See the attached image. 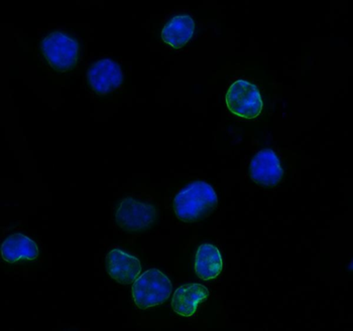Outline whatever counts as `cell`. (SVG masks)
<instances>
[{
	"instance_id": "obj_8",
	"label": "cell",
	"mask_w": 353,
	"mask_h": 331,
	"mask_svg": "<svg viewBox=\"0 0 353 331\" xmlns=\"http://www.w3.org/2000/svg\"><path fill=\"white\" fill-rule=\"evenodd\" d=\"M106 271L119 284L130 285L141 274V265L136 257L114 248L106 256Z\"/></svg>"
},
{
	"instance_id": "obj_11",
	"label": "cell",
	"mask_w": 353,
	"mask_h": 331,
	"mask_svg": "<svg viewBox=\"0 0 353 331\" xmlns=\"http://www.w3.org/2000/svg\"><path fill=\"white\" fill-rule=\"evenodd\" d=\"M195 32V21L190 15L174 17L165 23L162 30V40L165 45L175 50L184 47Z\"/></svg>"
},
{
	"instance_id": "obj_10",
	"label": "cell",
	"mask_w": 353,
	"mask_h": 331,
	"mask_svg": "<svg viewBox=\"0 0 353 331\" xmlns=\"http://www.w3.org/2000/svg\"><path fill=\"white\" fill-rule=\"evenodd\" d=\"M1 256L8 264H15L21 260L32 261L39 257L38 245L32 239L17 233L4 239Z\"/></svg>"
},
{
	"instance_id": "obj_9",
	"label": "cell",
	"mask_w": 353,
	"mask_h": 331,
	"mask_svg": "<svg viewBox=\"0 0 353 331\" xmlns=\"http://www.w3.org/2000/svg\"><path fill=\"white\" fill-rule=\"evenodd\" d=\"M209 291L198 283L179 287L172 299V309L181 317H190L195 314L198 305L208 298Z\"/></svg>"
},
{
	"instance_id": "obj_5",
	"label": "cell",
	"mask_w": 353,
	"mask_h": 331,
	"mask_svg": "<svg viewBox=\"0 0 353 331\" xmlns=\"http://www.w3.org/2000/svg\"><path fill=\"white\" fill-rule=\"evenodd\" d=\"M157 220L154 206L139 202L134 197H125L115 213V222L125 232L141 233L149 230Z\"/></svg>"
},
{
	"instance_id": "obj_12",
	"label": "cell",
	"mask_w": 353,
	"mask_h": 331,
	"mask_svg": "<svg viewBox=\"0 0 353 331\" xmlns=\"http://www.w3.org/2000/svg\"><path fill=\"white\" fill-rule=\"evenodd\" d=\"M223 267L219 250L214 245L205 243L198 248L195 258V272L204 281L214 280Z\"/></svg>"
},
{
	"instance_id": "obj_4",
	"label": "cell",
	"mask_w": 353,
	"mask_h": 331,
	"mask_svg": "<svg viewBox=\"0 0 353 331\" xmlns=\"http://www.w3.org/2000/svg\"><path fill=\"white\" fill-rule=\"evenodd\" d=\"M228 110L239 118H256L263 110V100L258 87L245 80H237L225 96Z\"/></svg>"
},
{
	"instance_id": "obj_2",
	"label": "cell",
	"mask_w": 353,
	"mask_h": 331,
	"mask_svg": "<svg viewBox=\"0 0 353 331\" xmlns=\"http://www.w3.org/2000/svg\"><path fill=\"white\" fill-rule=\"evenodd\" d=\"M173 286L170 279L158 269H150L134 281L132 295L141 310L165 303L171 296Z\"/></svg>"
},
{
	"instance_id": "obj_3",
	"label": "cell",
	"mask_w": 353,
	"mask_h": 331,
	"mask_svg": "<svg viewBox=\"0 0 353 331\" xmlns=\"http://www.w3.org/2000/svg\"><path fill=\"white\" fill-rule=\"evenodd\" d=\"M41 53L54 71H71L77 64L79 43L69 34L61 32H51L41 41Z\"/></svg>"
},
{
	"instance_id": "obj_1",
	"label": "cell",
	"mask_w": 353,
	"mask_h": 331,
	"mask_svg": "<svg viewBox=\"0 0 353 331\" xmlns=\"http://www.w3.org/2000/svg\"><path fill=\"white\" fill-rule=\"evenodd\" d=\"M218 204L214 189L207 182H191L181 189L174 199L176 217L183 223L193 224L210 215Z\"/></svg>"
},
{
	"instance_id": "obj_6",
	"label": "cell",
	"mask_w": 353,
	"mask_h": 331,
	"mask_svg": "<svg viewBox=\"0 0 353 331\" xmlns=\"http://www.w3.org/2000/svg\"><path fill=\"white\" fill-rule=\"evenodd\" d=\"M87 79L94 93L103 96L123 85V74L117 62L110 58H102L90 67L87 72Z\"/></svg>"
},
{
	"instance_id": "obj_7",
	"label": "cell",
	"mask_w": 353,
	"mask_h": 331,
	"mask_svg": "<svg viewBox=\"0 0 353 331\" xmlns=\"http://www.w3.org/2000/svg\"><path fill=\"white\" fill-rule=\"evenodd\" d=\"M250 178L261 186H276L283 178L280 160L271 149H263L258 152L250 162Z\"/></svg>"
}]
</instances>
